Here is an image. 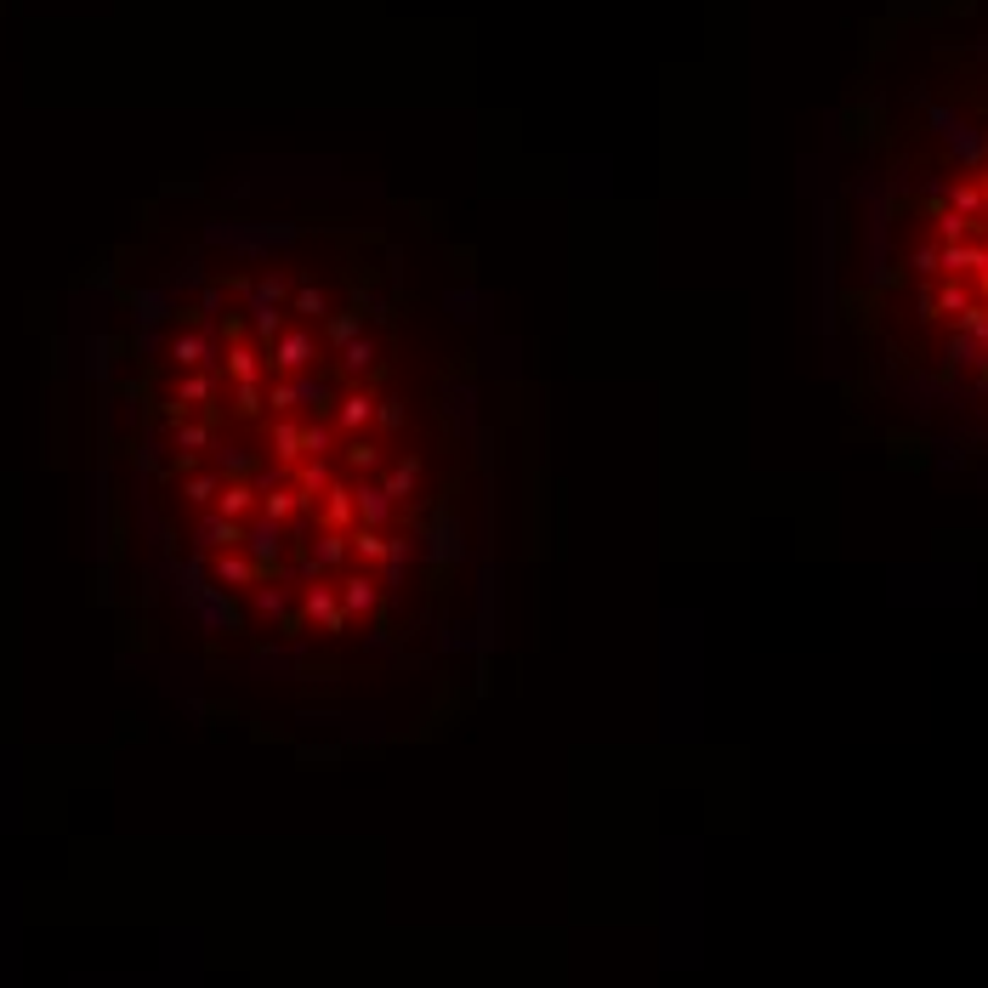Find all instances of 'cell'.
Listing matches in <instances>:
<instances>
[{
    "label": "cell",
    "instance_id": "obj_1",
    "mask_svg": "<svg viewBox=\"0 0 988 988\" xmlns=\"http://www.w3.org/2000/svg\"><path fill=\"white\" fill-rule=\"evenodd\" d=\"M881 324L926 409L988 443V80L932 97L892 171Z\"/></svg>",
    "mask_w": 988,
    "mask_h": 988
}]
</instances>
